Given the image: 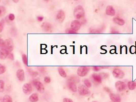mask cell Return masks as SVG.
Segmentation results:
<instances>
[{
    "label": "cell",
    "mask_w": 136,
    "mask_h": 102,
    "mask_svg": "<svg viewBox=\"0 0 136 102\" xmlns=\"http://www.w3.org/2000/svg\"><path fill=\"white\" fill-rule=\"evenodd\" d=\"M14 3H17V2H19V1H13Z\"/></svg>",
    "instance_id": "obj_43"
},
{
    "label": "cell",
    "mask_w": 136,
    "mask_h": 102,
    "mask_svg": "<svg viewBox=\"0 0 136 102\" xmlns=\"http://www.w3.org/2000/svg\"><path fill=\"white\" fill-rule=\"evenodd\" d=\"M65 15L64 12L62 10H59L57 12L56 15V19L59 23H62L64 21Z\"/></svg>",
    "instance_id": "obj_6"
},
{
    "label": "cell",
    "mask_w": 136,
    "mask_h": 102,
    "mask_svg": "<svg viewBox=\"0 0 136 102\" xmlns=\"http://www.w3.org/2000/svg\"><path fill=\"white\" fill-rule=\"evenodd\" d=\"M33 85L37 90L41 93H43L45 91V87L43 84L39 81H36L33 82Z\"/></svg>",
    "instance_id": "obj_7"
},
{
    "label": "cell",
    "mask_w": 136,
    "mask_h": 102,
    "mask_svg": "<svg viewBox=\"0 0 136 102\" xmlns=\"http://www.w3.org/2000/svg\"><path fill=\"white\" fill-rule=\"evenodd\" d=\"M63 102H74V101L71 98L65 97L63 99Z\"/></svg>",
    "instance_id": "obj_35"
},
{
    "label": "cell",
    "mask_w": 136,
    "mask_h": 102,
    "mask_svg": "<svg viewBox=\"0 0 136 102\" xmlns=\"http://www.w3.org/2000/svg\"><path fill=\"white\" fill-rule=\"evenodd\" d=\"M22 89L23 92L27 95L31 94L32 91V86L30 83H25L23 86Z\"/></svg>",
    "instance_id": "obj_9"
},
{
    "label": "cell",
    "mask_w": 136,
    "mask_h": 102,
    "mask_svg": "<svg viewBox=\"0 0 136 102\" xmlns=\"http://www.w3.org/2000/svg\"><path fill=\"white\" fill-rule=\"evenodd\" d=\"M65 32L67 34H77V32H76L74 31L73 29L71 28H67L65 30Z\"/></svg>",
    "instance_id": "obj_28"
},
{
    "label": "cell",
    "mask_w": 136,
    "mask_h": 102,
    "mask_svg": "<svg viewBox=\"0 0 136 102\" xmlns=\"http://www.w3.org/2000/svg\"><path fill=\"white\" fill-rule=\"evenodd\" d=\"M82 19L83 20H81V21H79L80 22V24H81V25H84L85 24H86V23H87V20L84 18H82Z\"/></svg>",
    "instance_id": "obj_38"
},
{
    "label": "cell",
    "mask_w": 136,
    "mask_h": 102,
    "mask_svg": "<svg viewBox=\"0 0 136 102\" xmlns=\"http://www.w3.org/2000/svg\"><path fill=\"white\" fill-rule=\"evenodd\" d=\"M113 21L115 24L119 26H123L125 24V21L123 19L118 17H114Z\"/></svg>",
    "instance_id": "obj_19"
},
{
    "label": "cell",
    "mask_w": 136,
    "mask_h": 102,
    "mask_svg": "<svg viewBox=\"0 0 136 102\" xmlns=\"http://www.w3.org/2000/svg\"><path fill=\"white\" fill-rule=\"evenodd\" d=\"M113 76L117 79H122L124 77L125 74L124 72L120 69H115L113 71Z\"/></svg>",
    "instance_id": "obj_8"
},
{
    "label": "cell",
    "mask_w": 136,
    "mask_h": 102,
    "mask_svg": "<svg viewBox=\"0 0 136 102\" xmlns=\"http://www.w3.org/2000/svg\"><path fill=\"white\" fill-rule=\"evenodd\" d=\"M110 98L113 102H121V101L120 96L117 93H111L110 94Z\"/></svg>",
    "instance_id": "obj_14"
},
{
    "label": "cell",
    "mask_w": 136,
    "mask_h": 102,
    "mask_svg": "<svg viewBox=\"0 0 136 102\" xmlns=\"http://www.w3.org/2000/svg\"><path fill=\"white\" fill-rule=\"evenodd\" d=\"M4 44V40L1 37H0V48L1 49L3 48Z\"/></svg>",
    "instance_id": "obj_34"
},
{
    "label": "cell",
    "mask_w": 136,
    "mask_h": 102,
    "mask_svg": "<svg viewBox=\"0 0 136 102\" xmlns=\"http://www.w3.org/2000/svg\"><path fill=\"white\" fill-rule=\"evenodd\" d=\"M29 100L31 102H37L39 100V95L37 93H34L30 95Z\"/></svg>",
    "instance_id": "obj_18"
},
{
    "label": "cell",
    "mask_w": 136,
    "mask_h": 102,
    "mask_svg": "<svg viewBox=\"0 0 136 102\" xmlns=\"http://www.w3.org/2000/svg\"><path fill=\"white\" fill-rule=\"evenodd\" d=\"M41 28L46 32H52L53 31L52 25L48 22H44L41 25Z\"/></svg>",
    "instance_id": "obj_10"
},
{
    "label": "cell",
    "mask_w": 136,
    "mask_h": 102,
    "mask_svg": "<svg viewBox=\"0 0 136 102\" xmlns=\"http://www.w3.org/2000/svg\"><path fill=\"white\" fill-rule=\"evenodd\" d=\"M58 72L60 76L62 78H66L67 77V75L64 69L61 67H59L58 68Z\"/></svg>",
    "instance_id": "obj_21"
},
{
    "label": "cell",
    "mask_w": 136,
    "mask_h": 102,
    "mask_svg": "<svg viewBox=\"0 0 136 102\" xmlns=\"http://www.w3.org/2000/svg\"><path fill=\"white\" fill-rule=\"evenodd\" d=\"M92 102H98V101H95V100H94V101H92Z\"/></svg>",
    "instance_id": "obj_44"
},
{
    "label": "cell",
    "mask_w": 136,
    "mask_h": 102,
    "mask_svg": "<svg viewBox=\"0 0 136 102\" xmlns=\"http://www.w3.org/2000/svg\"><path fill=\"white\" fill-rule=\"evenodd\" d=\"M90 71L89 67L87 66H80L78 68L77 74L78 77H84L86 76Z\"/></svg>",
    "instance_id": "obj_4"
},
{
    "label": "cell",
    "mask_w": 136,
    "mask_h": 102,
    "mask_svg": "<svg viewBox=\"0 0 136 102\" xmlns=\"http://www.w3.org/2000/svg\"><path fill=\"white\" fill-rule=\"evenodd\" d=\"M3 102H13V100L10 95L6 94L3 98Z\"/></svg>",
    "instance_id": "obj_23"
},
{
    "label": "cell",
    "mask_w": 136,
    "mask_h": 102,
    "mask_svg": "<svg viewBox=\"0 0 136 102\" xmlns=\"http://www.w3.org/2000/svg\"><path fill=\"white\" fill-rule=\"evenodd\" d=\"M16 76L18 80L21 81L23 82L25 80V73L23 69H19L16 73Z\"/></svg>",
    "instance_id": "obj_13"
},
{
    "label": "cell",
    "mask_w": 136,
    "mask_h": 102,
    "mask_svg": "<svg viewBox=\"0 0 136 102\" xmlns=\"http://www.w3.org/2000/svg\"><path fill=\"white\" fill-rule=\"evenodd\" d=\"M22 57V61H23V63L25 65H27L28 64V59H27V57L26 55L23 54Z\"/></svg>",
    "instance_id": "obj_29"
},
{
    "label": "cell",
    "mask_w": 136,
    "mask_h": 102,
    "mask_svg": "<svg viewBox=\"0 0 136 102\" xmlns=\"http://www.w3.org/2000/svg\"><path fill=\"white\" fill-rule=\"evenodd\" d=\"M106 13L108 15H109L111 16H114L115 15L116 12L113 7L109 5V6H108L106 8Z\"/></svg>",
    "instance_id": "obj_15"
},
{
    "label": "cell",
    "mask_w": 136,
    "mask_h": 102,
    "mask_svg": "<svg viewBox=\"0 0 136 102\" xmlns=\"http://www.w3.org/2000/svg\"><path fill=\"white\" fill-rule=\"evenodd\" d=\"M81 24L78 20H73L71 23V28L74 31L77 32L81 28Z\"/></svg>",
    "instance_id": "obj_11"
},
{
    "label": "cell",
    "mask_w": 136,
    "mask_h": 102,
    "mask_svg": "<svg viewBox=\"0 0 136 102\" xmlns=\"http://www.w3.org/2000/svg\"><path fill=\"white\" fill-rule=\"evenodd\" d=\"M91 77L93 80L97 83L100 84L102 83V81H103V78H102L100 74L94 73L92 75Z\"/></svg>",
    "instance_id": "obj_16"
},
{
    "label": "cell",
    "mask_w": 136,
    "mask_h": 102,
    "mask_svg": "<svg viewBox=\"0 0 136 102\" xmlns=\"http://www.w3.org/2000/svg\"><path fill=\"white\" fill-rule=\"evenodd\" d=\"M5 89V82L3 80H0V92H3Z\"/></svg>",
    "instance_id": "obj_26"
},
{
    "label": "cell",
    "mask_w": 136,
    "mask_h": 102,
    "mask_svg": "<svg viewBox=\"0 0 136 102\" xmlns=\"http://www.w3.org/2000/svg\"><path fill=\"white\" fill-rule=\"evenodd\" d=\"M43 19H44V17L42 16H39L37 17V19L39 22H42L43 20Z\"/></svg>",
    "instance_id": "obj_39"
},
{
    "label": "cell",
    "mask_w": 136,
    "mask_h": 102,
    "mask_svg": "<svg viewBox=\"0 0 136 102\" xmlns=\"http://www.w3.org/2000/svg\"><path fill=\"white\" fill-rule=\"evenodd\" d=\"M7 58L10 59V60H14V55L11 53H10L7 57Z\"/></svg>",
    "instance_id": "obj_32"
},
{
    "label": "cell",
    "mask_w": 136,
    "mask_h": 102,
    "mask_svg": "<svg viewBox=\"0 0 136 102\" xmlns=\"http://www.w3.org/2000/svg\"><path fill=\"white\" fill-rule=\"evenodd\" d=\"M83 83L84 84V86H86L87 88H89L92 87V84L90 82V81L88 79H85L83 80Z\"/></svg>",
    "instance_id": "obj_25"
},
{
    "label": "cell",
    "mask_w": 136,
    "mask_h": 102,
    "mask_svg": "<svg viewBox=\"0 0 136 102\" xmlns=\"http://www.w3.org/2000/svg\"><path fill=\"white\" fill-rule=\"evenodd\" d=\"M6 67L4 65L0 63V75H2L4 74L6 72Z\"/></svg>",
    "instance_id": "obj_27"
},
{
    "label": "cell",
    "mask_w": 136,
    "mask_h": 102,
    "mask_svg": "<svg viewBox=\"0 0 136 102\" xmlns=\"http://www.w3.org/2000/svg\"><path fill=\"white\" fill-rule=\"evenodd\" d=\"M73 15L77 20L83 18L85 16V11L83 7L81 5L77 6L74 9Z\"/></svg>",
    "instance_id": "obj_1"
},
{
    "label": "cell",
    "mask_w": 136,
    "mask_h": 102,
    "mask_svg": "<svg viewBox=\"0 0 136 102\" xmlns=\"http://www.w3.org/2000/svg\"><path fill=\"white\" fill-rule=\"evenodd\" d=\"M67 80L71 81L72 82H74L75 83H78L80 82V79L78 76L76 75H71L67 79Z\"/></svg>",
    "instance_id": "obj_20"
},
{
    "label": "cell",
    "mask_w": 136,
    "mask_h": 102,
    "mask_svg": "<svg viewBox=\"0 0 136 102\" xmlns=\"http://www.w3.org/2000/svg\"><path fill=\"white\" fill-rule=\"evenodd\" d=\"M51 78L49 77L46 76L44 78V81L46 83H49L51 82Z\"/></svg>",
    "instance_id": "obj_33"
},
{
    "label": "cell",
    "mask_w": 136,
    "mask_h": 102,
    "mask_svg": "<svg viewBox=\"0 0 136 102\" xmlns=\"http://www.w3.org/2000/svg\"><path fill=\"white\" fill-rule=\"evenodd\" d=\"M31 75H32V76H33L34 77H36L38 75V73H37V72H33V73H32Z\"/></svg>",
    "instance_id": "obj_41"
},
{
    "label": "cell",
    "mask_w": 136,
    "mask_h": 102,
    "mask_svg": "<svg viewBox=\"0 0 136 102\" xmlns=\"http://www.w3.org/2000/svg\"><path fill=\"white\" fill-rule=\"evenodd\" d=\"M115 88L117 91L121 92L126 89L127 86L124 82L121 81H118L115 83Z\"/></svg>",
    "instance_id": "obj_5"
},
{
    "label": "cell",
    "mask_w": 136,
    "mask_h": 102,
    "mask_svg": "<svg viewBox=\"0 0 136 102\" xmlns=\"http://www.w3.org/2000/svg\"><path fill=\"white\" fill-rule=\"evenodd\" d=\"M7 18L10 21H13L15 19V15L13 13H10L9 14V15L7 16Z\"/></svg>",
    "instance_id": "obj_30"
},
{
    "label": "cell",
    "mask_w": 136,
    "mask_h": 102,
    "mask_svg": "<svg viewBox=\"0 0 136 102\" xmlns=\"http://www.w3.org/2000/svg\"><path fill=\"white\" fill-rule=\"evenodd\" d=\"M127 87L130 90H133L136 88V82L134 81H129L127 83Z\"/></svg>",
    "instance_id": "obj_22"
},
{
    "label": "cell",
    "mask_w": 136,
    "mask_h": 102,
    "mask_svg": "<svg viewBox=\"0 0 136 102\" xmlns=\"http://www.w3.org/2000/svg\"><path fill=\"white\" fill-rule=\"evenodd\" d=\"M100 75H101L102 78H103H103H106L108 77V74H106V73H101Z\"/></svg>",
    "instance_id": "obj_36"
},
{
    "label": "cell",
    "mask_w": 136,
    "mask_h": 102,
    "mask_svg": "<svg viewBox=\"0 0 136 102\" xmlns=\"http://www.w3.org/2000/svg\"><path fill=\"white\" fill-rule=\"evenodd\" d=\"M3 29H4L3 24L1 22H0V33L2 32V31H3Z\"/></svg>",
    "instance_id": "obj_37"
},
{
    "label": "cell",
    "mask_w": 136,
    "mask_h": 102,
    "mask_svg": "<svg viewBox=\"0 0 136 102\" xmlns=\"http://www.w3.org/2000/svg\"><path fill=\"white\" fill-rule=\"evenodd\" d=\"M77 91L78 93L81 96H89L91 92L88 88L84 85H79L77 87Z\"/></svg>",
    "instance_id": "obj_2"
},
{
    "label": "cell",
    "mask_w": 136,
    "mask_h": 102,
    "mask_svg": "<svg viewBox=\"0 0 136 102\" xmlns=\"http://www.w3.org/2000/svg\"><path fill=\"white\" fill-rule=\"evenodd\" d=\"M0 3H1V1H0Z\"/></svg>",
    "instance_id": "obj_45"
},
{
    "label": "cell",
    "mask_w": 136,
    "mask_h": 102,
    "mask_svg": "<svg viewBox=\"0 0 136 102\" xmlns=\"http://www.w3.org/2000/svg\"><path fill=\"white\" fill-rule=\"evenodd\" d=\"M10 53L5 49L2 48L0 50V59L1 60H5L7 58Z\"/></svg>",
    "instance_id": "obj_17"
},
{
    "label": "cell",
    "mask_w": 136,
    "mask_h": 102,
    "mask_svg": "<svg viewBox=\"0 0 136 102\" xmlns=\"http://www.w3.org/2000/svg\"><path fill=\"white\" fill-rule=\"evenodd\" d=\"M6 13V9L3 6H0V17L3 16Z\"/></svg>",
    "instance_id": "obj_24"
},
{
    "label": "cell",
    "mask_w": 136,
    "mask_h": 102,
    "mask_svg": "<svg viewBox=\"0 0 136 102\" xmlns=\"http://www.w3.org/2000/svg\"><path fill=\"white\" fill-rule=\"evenodd\" d=\"M3 48L7 50L9 53H11L14 49V43L11 38H8L4 40Z\"/></svg>",
    "instance_id": "obj_3"
},
{
    "label": "cell",
    "mask_w": 136,
    "mask_h": 102,
    "mask_svg": "<svg viewBox=\"0 0 136 102\" xmlns=\"http://www.w3.org/2000/svg\"><path fill=\"white\" fill-rule=\"evenodd\" d=\"M66 85L67 88H69L71 91H72L73 92H76L77 91V87L76 85V83H75L73 82H72L71 81L67 80L66 83Z\"/></svg>",
    "instance_id": "obj_12"
},
{
    "label": "cell",
    "mask_w": 136,
    "mask_h": 102,
    "mask_svg": "<svg viewBox=\"0 0 136 102\" xmlns=\"http://www.w3.org/2000/svg\"><path fill=\"white\" fill-rule=\"evenodd\" d=\"M101 69H103V67H102L101 66H93V69L94 71L95 72H98L100 71Z\"/></svg>",
    "instance_id": "obj_31"
},
{
    "label": "cell",
    "mask_w": 136,
    "mask_h": 102,
    "mask_svg": "<svg viewBox=\"0 0 136 102\" xmlns=\"http://www.w3.org/2000/svg\"><path fill=\"white\" fill-rule=\"evenodd\" d=\"M104 90H105L106 92H109V93H110V92H111V89H110L109 88H108V87H105L104 88Z\"/></svg>",
    "instance_id": "obj_40"
},
{
    "label": "cell",
    "mask_w": 136,
    "mask_h": 102,
    "mask_svg": "<svg viewBox=\"0 0 136 102\" xmlns=\"http://www.w3.org/2000/svg\"><path fill=\"white\" fill-rule=\"evenodd\" d=\"M0 102H3V98H0Z\"/></svg>",
    "instance_id": "obj_42"
}]
</instances>
